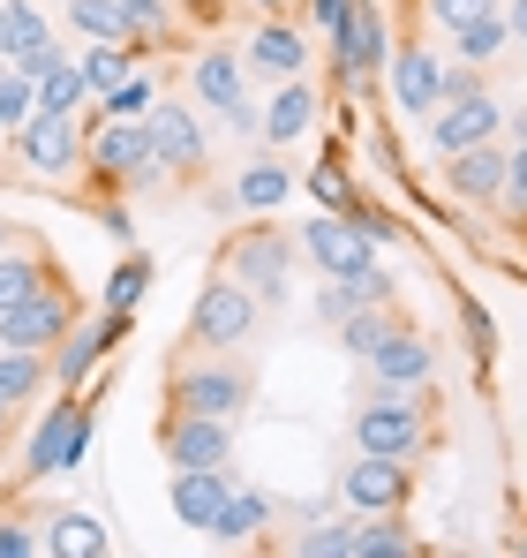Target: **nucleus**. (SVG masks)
Instances as JSON below:
<instances>
[{"mask_svg":"<svg viewBox=\"0 0 527 558\" xmlns=\"http://www.w3.org/2000/svg\"><path fill=\"white\" fill-rule=\"evenodd\" d=\"M354 558H415V536L400 529V513H361L354 521Z\"/></svg>","mask_w":527,"mask_h":558,"instance_id":"nucleus-31","label":"nucleus"},{"mask_svg":"<svg viewBox=\"0 0 527 558\" xmlns=\"http://www.w3.org/2000/svg\"><path fill=\"white\" fill-rule=\"evenodd\" d=\"M392 325H400V302H361V310H347V317H340V348L361 363V355H369Z\"/></svg>","mask_w":527,"mask_h":558,"instance_id":"nucleus-30","label":"nucleus"},{"mask_svg":"<svg viewBox=\"0 0 527 558\" xmlns=\"http://www.w3.org/2000/svg\"><path fill=\"white\" fill-rule=\"evenodd\" d=\"M53 385L46 355H23V348H0V408H30L38 392Z\"/></svg>","mask_w":527,"mask_h":558,"instance_id":"nucleus-29","label":"nucleus"},{"mask_svg":"<svg viewBox=\"0 0 527 558\" xmlns=\"http://www.w3.org/2000/svg\"><path fill=\"white\" fill-rule=\"evenodd\" d=\"M361 377H369V385H430V377H438V348H430L422 332H407V317H400V325L361 355Z\"/></svg>","mask_w":527,"mask_h":558,"instance_id":"nucleus-15","label":"nucleus"},{"mask_svg":"<svg viewBox=\"0 0 527 558\" xmlns=\"http://www.w3.org/2000/svg\"><path fill=\"white\" fill-rule=\"evenodd\" d=\"M490 8H498V0H430V23H438V31H459L467 15H490Z\"/></svg>","mask_w":527,"mask_h":558,"instance_id":"nucleus-44","label":"nucleus"},{"mask_svg":"<svg viewBox=\"0 0 527 558\" xmlns=\"http://www.w3.org/2000/svg\"><path fill=\"white\" fill-rule=\"evenodd\" d=\"M76 106H90V92H84V69L61 53L46 76H38V113H76Z\"/></svg>","mask_w":527,"mask_h":558,"instance_id":"nucleus-33","label":"nucleus"},{"mask_svg":"<svg viewBox=\"0 0 527 558\" xmlns=\"http://www.w3.org/2000/svg\"><path fill=\"white\" fill-rule=\"evenodd\" d=\"M459 317H467V340H475V355L490 363V355H498V332H490V317H482V302H459Z\"/></svg>","mask_w":527,"mask_h":558,"instance_id":"nucleus-45","label":"nucleus"},{"mask_svg":"<svg viewBox=\"0 0 527 558\" xmlns=\"http://www.w3.org/2000/svg\"><path fill=\"white\" fill-rule=\"evenodd\" d=\"M317 113H324L317 84H309V76H286V84H271V98H264L257 136L271 144V151H286V144H302V136L317 129Z\"/></svg>","mask_w":527,"mask_h":558,"instance_id":"nucleus-16","label":"nucleus"},{"mask_svg":"<svg viewBox=\"0 0 527 558\" xmlns=\"http://www.w3.org/2000/svg\"><path fill=\"white\" fill-rule=\"evenodd\" d=\"M90 392H53V408H38V430L23 446V483H46V475H69L90 453Z\"/></svg>","mask_w":527,"mask_h":558,"instance_id":"nucleus-4","label":"nucleus"},{"mask_svg":"<svg viewBox=\"0 0 527 558\" xmlns=\"http://www.w3.org/2000/svg\"><path fill=\"white\" fill-rule=\"evenodd\" d=\"M167 498H174V521L181 529H211L219 521V506L234 498V468H174V483H167Z\"/></svg>","mask_w":527,"mask_h":558,"instance_id":"nucleus-21","label":"nucleus"},{"mask_svg":"<svg viewBox=\"0 0 527 558\" xmlns=\"http://www.w3.org/2000/svg\"><path fill=\"white\" fill-rule=\"evenodd\" d=\"M354 453H384V461H422L438 446V400L430 385H369L347 415Z\"/></svg>","mask_w":527,"mask_h":558,"instance_id":"nucleus-1","label":"nucleus"},{"mask_svg":"<svg viewBox=\"0 0 527 558\" xmlns=\"http://www.w3.org/2000/svg\"><path fill=\"white\" fill-rule=\"evenodd\" d=\"M15 159H23L30 174H46V182L76 174V167H84V136H76V113H30V121L15 129Z\"/></svg>","mask_w":527,"mask_h":558,"instance_id":"nucleus-13","label":"nucleus"},{"mask_svg":"<svg viewBox=\"0 0 527 558\" xmlns=\"http://www.w3.org/2000/svg\"><path fill=\"white\" fill-rule=\"evenodd\" d=\"M309 196H317L324 211H340V219H347V211H354V182H347V167H340V159H332V167H317V174H309Z\"/></svg>","mask_w":527,"mask_h":558,"instance_id":"nucleus-39","label":"nucleus"},{"mask_svg":"<svg viewBox=\"0 0 527 558\" xmlns=\"http://www.w3.org/2000/svg\"><path fill=\"white\" fill-rule=\"evenodd\" d=\"M286 551L294 558H354V521H317V529L286 536Z\"/></svg>","mask_w":527,"mask_h":558,"instance_id":"nucleus-35","label":"nucleus"},{"mask_svg":"<svg viewBox=\"0 0 527 558\" xmlns=\"http://www.w3.org/2000/svg\"><path fill=\"white\" fill-rule=\"evenodd\" d=\"M286 189H294V174L279 167V151H264V159H249V167L234 174V204H242V211H279Z\"/></svg>","mask_w":527,"mask_h":558,"instance_id":"nucleus-28","label":"nucleus"},{"mask_svg":"<svg viewBox=\"0 0 527 558\" xmlns=\"http://www.w3.org/2000/svg\"><path fill=\"white\" fill-rule=\"evenodd\" d=\"M302 250L317 257V272H324V279H347V272H361V265L377 257V242H369L354 219H340V211H317V219L302 227Z\"/></svg>","mask_w":527,"mask_h":558,"instance_id":"nucleus-17","label":"nucleus"},{"mask_svg":"<svg viewBox=\"0 0 527 558\" xmlns=\"http://www.w3.org/2000/svg\"><path fill=\"white\" fill-rule=\"evenodd\" d=\"M151 438H159V453H167L174 468H234V423H219V415L167 408Z\"/></svg>","mask_w":527,"mask_h":558,"instance_id":"nucleus-10","label":"nucleus"},{"mask_svg":"<svg viewBox=\"0 0 527 558\" xmlns=\"http://www.w3.org/2000/svg\"><path fill=\"white\" fill-rule=\"evenodd\" d=\"M264 325V302L234 272H211V287H196L188 302V332L181 348H249V332Z\"/></svg>","mask_w":527,"mask_h":558,"instance_id":"nucleus-5","label":"nucleus"},{"mask_svg":"<svg viewBox=\"0 0 527 558\" xmlns=\"http://www.w3.org/2000/svg\"><path fill=\"white\" fill-rule=\"evenodd\" d=\"M340 498H347L354 513H407V498H415V461L354 453V468L340 475Z\"/></svg>","mask_w":527,"mask_h":558,"instance_id":"nucleus-12","label":"nucleus"},{"mask_svg":"<svg viewBox=\"0 0 527 558\" xmlns=\"http://www.w3.org/2000/svg\"><path fill=\"white\" fill-rule=\"evenodd\" d=\"M347 310H361V294H354V279H324V294H317V317H324V325H340Z\"/></svg>","mask_w":527,"mask_h":558,"instance_id":"nucleus-43","label":"nucleus"},{"mask_svg":"<svg viewBox=\"0 0 527 558\" xmlns=\"http://www.w3.org/2000/svg\"><path fill=\"white\" fill-rule=\"evenodd\" d=\"M257 529H271V498L249 490V483H234V498L219 506V521L204 529L211 544H257Z\"/></svg>","mask_w":527,"mask_h":558,"instance_id":"nucleus-25","label":"nucleus"},{"mask_svg":"<svg viewBox=\"0 0 527 558\" xmlns=\"http://www.w3.org/2000/svg\"><path fill=\"white\" fill-rule=\"evenodd\" d=\"M30 113H38V84H30L23 69H8V61H0V136H15Z\"/></svg>","mask_w":527,"mask_h":558,"instance_id":"nucleus-34","label":"nucleus"},{"mask_svg":"<svg viewBox=\"0 0 527 558\" xmlns=\"http://www.w3.org/2000/svg\"><path fill=\"white\" fill-rule=\"evenodd\" d=\"M46 279H61V265H53V250L46 242H30V234H15L8 250H0V310H15L30 287H46Z\"/></svg>","mask_w":527,"mask_h":558,"instance_id":"nucleus-23","label":"nucleus"},{"mask_svg":"<svg viewBox=\"0 0 527 558\" xmlns=\"http://www.w3.org/2000/svg\"><path fill=\"white\" fill-rule=\"evenodd\" d=\"M98 227H106V234H113V242H128V234H136V227H128V211H121V204H98Z\"/></svg>","mask_w":527,"mask_h":558,"instance_id":"nucleus-47","label":"nucleus"},{"mask_svg":"<svg viewBox=\"0 0 527 558\" xmlns=\"http://www.w3.org/2000/svg\"><path fill=\"white\" fill-rule=\"evenodd\" d=\"M520 69H527V38H520Z\"/></svg>","mask_w":527,"mask_h":558,"instance_id":"nucleus-52","label":"nucleus"},{"mask_svg":"<svg viewBox=\"0 0 527 558\" xmlns=\"http://www.w3.org/2000/svg\"><path fill=\"white\" fill-rule=\"evenodd\" d=\"M219 272H234L264 310L286 302V272H294V234L279 227V211H249V227H234L219 242Z\"/></svg>","mask_w":527,"mask_h":558,"instance_id":"nucleus-3","label":"nucleus"},{"mask_svg":"<svg viewBox=\"0 0 527 558\" xmlns=\"http://www.w3.org/2000/svg\"><path fill=\"white\" fill-rule=\"evenodd\" d=\"M347 219L361 227V234H369V242H400V219H392L384 204H369V196H354V211H347Z\"/></svg>","mask_w":527,"mask_h":558,"instance_id":"nucleus-41","label":"nucleus"},{"mask_svg":"<svg viewBox=\"0 0 527 558\" xmlns=\"http://www.w3.org/2000/svg\"><path fill=\"white\" fill-rule=\"evenodd\" d=\"M242 61H249V76H264V84H286V76L309 69V38L286 15H257V38L242 46Z\"/></svg>","mask_w":527,"mask_h":558,"instance_id":"nucleus-18","label":"nucleus"},{"mask_svg":"<svg viewBox=\"0 0 527 558\" xmlns=\"http://www.w3.org/2000/svg\"><path fill=\"white\" fill-rule=\"evenodd\" d=\"M392 98H400V113H438V98H444V61H438V46L400 38V53H392Z\"/></svg>","mask_w":527,"mask_h":558,"instance_id":"nucleus-19","label":"nucleus"},{"mask_svg":"<svg viewBox=\"0 0 527 558\" xmlns=\"http://www.w3.org/2000/svg\"><path fill=\"white\" fill-rule=\"evenodd\" d=\"M151 98H159V84L128 69L113 92H98V113H106V121H144V106H151Z\"/></svg>","mask_w":527,"mask_h":558,"instance_id":"nucleus-37","label":"nucleus"},{"mask_svg":"<svg viewBox=\"0 0 527 558\" xmlns=\"http://www.w3.org/2000/svg\"><path fill=\"white\" fill-rule=\"evenodd\" d=\"M249 400H257V363L242 348H181L174 363H167V408L242 423Z\"/></svg>","mask_w":527,"mask_h":558,"instance_id":"nucleus-2","label":"nucleus"},{"mask_svg":"<svg viewBox=\"0 0 527 558\" xmlns=\"http://www.w3.org/2000/svg\"><path fill=\"white\" fill-rule=\"evenodd\" d=\"M46 551L53 558H106L113 536H106L98 513H53V521H46Z\"/></svg>","mask_w":527,"mask_h":558,"instance_id":"nucleus-26","label":"nucleus"},{"mask_svg":"<svg viewBox=\"0 0 527 558\" xmlns=\"http://www.w3.org/2000/svg\"><path fill=\"white\" fill-rule=\"evenodd\" d=\"M144 136H151V159H159L167 182H204V167H211V136H204L196 106H181V98H151V106H144Z\"/></svg>","mask_w":527,"mask_h":558,"instance_id":"nucleus-8","label":"nucleus"},{"mask_svg":"<svg viewBox=\"0 0 527 558\" xmlns=\"http://www.w3.org/2000/svg\"><path fill=\"white\" fill-rule=\"evenodd\" d=\"M69 23L84 31L90 46H128V53H151V46L136 38V23H128V8H121V0H69Z\"/></svg>","mask_w":527,"mask_h":558,"instance_id":"nucleus-24","label":"nucleus"},{"mask_svg":"<svg viewBox=\"0 0 527 558\" xmlns=\"http://www.w3.org/2000/svg\"><path fill=\"white\" fill-rule=\"evenodd\" d=\"M8 423H15V408H0V446H8Z\"/></svg>","mask_w":527,"mask_h":558,"instance_id":"nucleus-51","label":"nucleus"},{"mask_svg":"<svg viewBox=\"0 0 527 558\" xmlns=\"http://www.w3.org/2000/svg\"><path fill=\"white\" fill-rule=\"evenodd\" d=\"M249 8H257V15H286L294 0H249Z\"/></svg>","mask_w":527,"mask_h":558,"instance_id":"nucleus-49","label":"nucleus"},{"mask_svg":"<svg viewBox=\"0 0 527 558\" xmlns=\"http://www.w3.org/2000/svg\"><path fill=\"white\" fill-rule=\"evenodd\" d=\"M444 189H452V204H498V189H505L498 136L490 144H467V151H444Z\"/></svg>","mask_w":527,"mask_h":558,"instance_id":"nucleus-22","label":"nucleus"},{"mask_svg":"<svg viewBox=\"0 0 527 558\" xmlns=\"http://www.w3.org/2000/svg\"><path fill=\"white\" fill-rule=\"evenodd\" d=\"M498 129H505V113H498L490 84H482V92L438 98V113H430V144H438V159H444V151H467V144H490Z\"/></svg>","mask_w":527,"mask_h":558,"instance_id":"nucleus-14","label":"nucleus"},{"mask_svg":"<svg viewBox=\"0 0 527 558\" xmlns=\"http://www.w3.org/2000/svg\"><path fill=\"white\" fill-rule=\"evenodd\" d=\"M444 38L459 46V61H467V69H490V61L513 46V23H505V8H490V15H467V23H459V31H444Z\"/></svg>","mask_w":527,"mask_h":558,"instance_id":"nucleus-27","label":"nucleus"},{"mask_svg":"<svg viewBox=\"0 0 527 558\" xmlns=\"http://www.w3.org/2000/svg\"><path fill=\"white\" fill-rule=\"evenodd\" d=\"M128 8V23H136V38L151 46V38H174V0H121Z\"/></svg>","mask_w":527,"mask_h":558,"instance_id":"nucleus-40","label":"nucleus"},{"mask_svg":"<svg viewBox=\"0 0 527 558\" xmlns=\"http://www.w3.org/2000/svg\"><path fill=\"white\" fill-rule=\"evenodd\" d=\"M15 234H23V227H15V219H8V211H0V250H8V242H15Z\"/></svg>","mask_w":527,"mask_h":558,"instance_id":"nucleus-50","label":"nucleus"},{"mask_svg":"<svg viewBox=\"0 0 527 558\" xmlns=\"http://www.w3.org/2000/svg\"><path fill=\"white\" fill-rule=\"evenodd\" d=\"M46 551V529H30V521H0V558H38Z\"/></svg>","mask_w":527,"mask_h":558,"instance_id":"nucleus-42","label":"nucleus"},{"mask_svg":"<svg viewBox=\"0 0 527 558\" xmlns=\"http://www.w3.org/2000/svg\"><path fill=\"white\" fill-rule=\"evenodd\" d=\"M84 167L98 174V182H113V189H159L167 174H159V159H151V136H144V121H90V136H84Z\"/></svg>","mask_w":527,"mask_h":558,"instance_id":"nucleus-7","label":"nucleus"},{"mask_svg":"<svg viewBox=\"0 0 527 558\" xmlns=\"http://www.w3.org/2000/svg\"><path fill=\"white\" fill-rule=\"evenodd\" d=\"M128 61H136L128 46H84V53H76V69H84V92H90V98L113 92V84L128 76Z\"/></svg>","mask_w":527,"mask_h":558,"instance_id":"nucleus-36","label":"nucleus"},{"mask_svg":"<svg viewBox=\"0 0 527 558\" xmlns=\"http://www.w3.org/2000/svg\"><path fill=\"white\" fill-rule=\"evenodd\" d=\"M0 61L23 69L30 84L61 61V38H53V23H46L38 0H0Z\"/></svg>","mask_w":527,"mask_h":558,"instance_id":"nucleus-11","label":"nucleus"},{"mask_svg":"<svg viewBox=\"0 0 527 558\" xmlns=\"http://www.w3.org/2000/svg\"><path fill=\"white\" fill-rule=\"evenodd\" d=\"M84 317V294L69 287V279H46V287H30L15 310H0V348H23V355H53L61 348V332Z\"/></svg>","mask_w":527,"mask_h":558,"instance_id":"nucleus-6","label":"nucleus"},{"mask_svg":"<svg viewBox=\"0 0 527 558\" xmlns=\"http://www.w3.org/2000/svg\"><path fill=\"white\" fill-rule=\"evenodd\" d=\"M347 8H354V0H309V23H317V31L332 38V31L347 23Z\"/></svg>","mask_w":527,"mask_h":558,"instance_id":"nucleus-46","label":"nucleus"},{"mask_svg":"<svg viewBox=\"0 0 527 558\" xmlns=\"http://www.w3.org/2000/svg\"><path fill=\"white\" fill-rule=\"evenodd\" d=\"M121 340H128V310H98V317H76V325L61 332V348L46 355V371H53V385H61V392H84L90 371H98V363H106Z\"/></svg>","mask_w":527,"mask_h":558,"instance_id":"nucleus-9","label":"nucleus"},{"mask_svg":"<svg viewBox=\"0 0 527 558\" xmlns=\"http://www.w3.org/2000/svg\"><path fill=\"white\" fill-rule=\"evenodd\" d=\"M505 23H513V38H527V0H513V8H505Z\"/></svg>","mask_w":527,"mask_h":558,"instance_id":"nucleus-48","label":"nucleus"},{"mask_svg":"<svg viewBox=\"0 0 527 558\" xmlns=\"http://www.w3.org/2000/svg\"><path fill=\"white\" fill-rule=\"evenodd\" d=\"M151 279H159V265H151V257H144V250H128V257H121V265H113V279H106V287H98V310H136V302H144V287H151Z\"/></svg>","mask_w":527,"mask_h":558,"instance_id":"nucleus-32","label":"nucleus"},{"mask_svg":"<svg viewBox=\"0 0 527 558\" xmlns=\"http://www.w3.org/2000/svg\"><path fill=\"white\" fill-rule=\"evenodd\" d=\"M188 92L196 106H242L249 98V61H242V46H196V61H188Z\"/></svg>","mask_w":527,"mask_h":558,"instance_id":"nucleus-20","label":"nucleus"},{"mask_svg":"<svg viewBox=\"0 0 527 558\" xmlns=\"http://www.w3.org/2000/svg\"><path fill=\"white\" fill-rule=\"evenodd\" d=\"M498 211L527 227V136H513V151H505V189H498Z\"/></svg>","mask_w":527,"mask_h":558,"instance_id":"nucleus-38","label":"nucleus"}]
</instances>
